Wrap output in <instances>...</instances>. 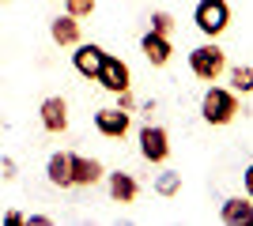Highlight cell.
<instances>
[{
	"mask_svg": "<svg viewBox=\"0 0 253 226\" xmlns=\"http://www.w3.org/2000/svg\"><path fill=\"white\" fill-rule=\"evenodd\" d=\"M238 113V91L231 87H208L201 98V117L208 125H231Z\"/></svg>",
	"mask_w": 253,
	"mask_h": 226,
	"instance_id": "obj_1",
	"label": "cell"
},
{
	"mask_svg": "<svg viewBox=\"0 0 253 226\" xmlns=\"http://www.w3.org/2000/svg\"><path fill=\"white\" fill-rule=\"evenodd\" d=\"M189 72L201 79V83H215L223 72H227V53H223L215 42H204L189 53Z\"/></svg>",
	"mask_w": 253,
	"mask_h": 226,
	"instance_id": "obj_2",
	"label": "cell"
},
{
	"mask_svg": "<svg viewBox=\"0 0 253 226\" xmlns=\"http://www.w3.org/2000/svg\"><path fill=\"white\" fill-rule=\"evenodd\" d=\"M193 23H197V31L204 38H219L227 31V23H231V8H227V0H201L197 11H193Z\"/></svg>",
	"mask_w": 253,
	"mask_h": 226,
	"instance_id": "obj_3",
	"label": "cell"
},
{
	"mask_svg": "<svg viewBox=\"0 0 253 226\" xmlns=\"http://www.w3.org/2000/svg\"><path fill=\"white\" fill-rule=\"evenodd\" d=\"M95 79L102 83V91H110V95H121V91L132 87V72H128V65L121 61V57H114V53H106V61H102V68H98Z\"/></svg>",
	"mask_w": 253,
	"mask_h": 226,
	"instance_id": "obj_4",
	"label": "cell"
},
{
	"mask_svg": "<svg viewBox=\"0 0 253 226\" xmlns=\"http://www.w3.org/2000/svg\"><path fill=\"white\" fill-rule=\"evenodd\" d=\"M140 155L148 162H167L170 159V132L167 129H159V125H144L140 129Z\"/></svg>",
	"mask_w": 253,
	"mask_h": 226,
	"instance_id": "obj_5",
	"label": "cell"
},
{
	"mask_svg": "<svg viewBox=\"0 0 253 226\" xmlns=\"http://www.w3.org/2000/svg\"><path fill=\"white\" fill-rule=\"evenodd\" d=\"M102 61H106V49L95 45V42H80L76 53H72V65H76V72L84 75V79H95L98 68H102Z\"/></svg>",
	"mask_w": 253,
	"mask_h": 226,
	"instance_id": "obj_6",
	"label": "cell"
},
{
	"mask_svg": "<svg viewBox=\"0 0 253 226\" xmlns=\"http://www.w3.org/2000/svg\"><path fill=\"white\" fill-rule=\"evenodd\" d=\"M95 129L102 132L106 140H121V136L128 132V109H121V106L98 109L95 113Z\"/></svg>",
	"mask_w": 253,
	"mask_h": 226,
	"instance_id": "obj_7",
	"label": "cell"
},
{
	"mask_svg": "<svg viewBox=\"0 0 253 226\" xmlns=\"http://www.w3.org/2000/svg\"><path fill=\"white\" fill-rule=\"evenodd\" d=\"M38 117H42V129L45 132H64L68 129V102L61 95H49L38 106Z\"/></svg>",
	"mask_w": 253,
	"mask_h": 226,
	"instance_id": "obj_8",
	"label": "cell"
},
{
	"mask_svg": "<svg viewBox=\"0 0 253 226\" xmlns=\"http://www.w3.org/2000/svg\"><path fill=\"white\" fill-rule=\"evenodd\" d=\"M140 53L148 57V65H151V68H163V65H170V53H174V45H170L167 34L148 31L144 38H140Z\"/></svg>",
	"mask_w": 253,
	"mask_h": 226,
	"instance_id": "obj_9",
	"label": "cell"
},
{
	"mask_svg": "<svg viewBox=\"0 0 253 226\" xmlns=\"http://www.w3.org/2000/svg\"><path fill=\"white\" fill-rule=\"evenodd\" d=\"M49 38L57 45H80L84 42V31H80V19H76V15H68V11H64V15H57V19L49 23Z\"/></svg>",
	"mask_w": 253,
	"mask_h": 226,
	"instance_id": "obj_10",
	"label": "cell"
},
{
	"mask_svg": "<svg viewBox=\"0 0 253 226\" xmlns=\"http://www.w3.org/2000/svg\"><path fill=\"white\" fill-rule=\"evenodd\" d=\"M106 189H110V196H114L117 204H136V196H140L136 177H132V173H125V170L106 173Z\"/></svg>",
	"mask_w": 253,
	"mask_h": 226,
	"instance_id": "obj_11",
	"label": "cell"
},
{
	"mask_svg": "<svg viewBox=\"0 0 253 226\" xmlns=\"http://www.w3.org/2000/svg\"><path fill=\"white\" fill-rule=\"evenodd\" d=\"M106 177L102 162L98 159H87V155H72V185L87 189V185H98Z\"/></svg>",
	"mask_w": 253,
	"mask_h": 226,
	"instance_id": "obj_12",
	"label": "cell"
},
{
	"mask_svg": "<svg viewBox=\"0 0 253 226\" xmlns=\"http://www.w3.org/2000/svg\"><path fill=\"white\" fill-rule=\"evenodd\" d=\"M45 177H49V185H57V189H72V151H57V155H49V162H45Z\"/></svg>",
	"mask_w": 253,
	"mask_h": 226,
	"instance_id": "obj_13",
	"label": "cell"
},
{
	"mask_svg": "<svg viewBox=\"0 0 253 226\" xmlns=\"http://www.w3.org/2000/svg\"><path fill=\"white\" fill-rule=\"evenodd\" d=\"M219 219H223L227 226L253 223V200H250V196H231V200H223V207H219Z\"/></svg>",
	"mask_w": 253,
	"mask_h": 226,
	"instance_id": "obj_14",
	"label": "cell"
},
{
	"mask_svg": "<svg viewBox=\"0 0 253 226\" xmlns=\"http://www.w3.org/2000/svg\"><path fill=\"white\" fill-rule=\"evenodd\" d=\"M231 91H238V95H253V68L250 65L231 68Z\"/></svg>",
	"mask_w": 253,
	"mask_h": 226,
	"instance_id": "obj_15",
	"label": "cell"
},
{
	"mask_svg": "<svg viewBox=\"0 0 253 226\" xmlns=\"http://www.w3.org/2000/svg\"><path fill=\"white\" fill-rule=\"evenodd\" d=\"M178 189H181V173H178V170H163V173L155 177V193H159V196H174Z\"/></svg>",
	"mask_w": 253,
	"mask_h": 226,
	"instance_id": "obj_16",
	"label": "cell"
},
{
	"mask_svg": "<svg viewBox=\"0 0 253 226\" xmlns=\"http://www.w3.org/2000/svg\"><path fill=\"white\" fill-rule=\"evenodd\" d=\"M151 31H155V34H167V38H170V34H174V15H170V11H163V8L151 11Z\"/></svg>",
	"mask_w": 253,
	"mask_h": 226,
	"instance_id": "obj_17",
	"label": "cell"
},
{
	"mask_svg": "<svg viewBox=\"0 0 253 226\" xmlns=\"http://www.w3.org/2000/svg\"><path fill=\"white\" fill-rule=\"evenodd\" d=\"M64 11L76 15V19H87V15L95 11V0H64Z\"/></svg>",
	"mask_w": 253,
	"mask_h": 226,
	"instance_id": "obj_18",
	"label": "cell"
},
{
	"mask_svg": "<svg viewBox=\"0 0 253 226\" xmlns=\"http://www.w3.org/2000/svg\"><path fill=\"white\" fill-rule=\"evenodd\" d=\"M242 185H246V196L253 200V162L246 166V173H242Z\"/></svg>",
	"mask_w": 253,
	"mask_h": 226,
	"instance_id": "obj_19",
	"label": "cell"
},
{
	"mask_svg": "<svg viewBox=\"0 0 253 226\" xmlns=\"http://www.w3.org/2000/svg\"><path fill=\"white\" fill-rule=\"evenodd\" d=\"M4 223H27V215H19V211H8V215H4Z\"/></svg>",
	"mask_w": 253,
	"mask_h": 226,
	"instance_id": "obj_20",
	"label": "cell"
},
{
	"mask_svg": "<svg viewBox=\"0 0 253 226\" xmlns=\"http://www.w3.org/2000/svg\"><path fill=\"white\" fill-rule=\"evenodd\" d=\"M0 4H4V0H0Z\"/></svg>",
	"mask_w": 253,
	"mask_h": 226,
	"instance_id": "obj_21",
	"label": "cell"
}]
</instances>
